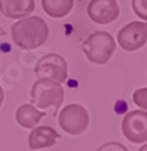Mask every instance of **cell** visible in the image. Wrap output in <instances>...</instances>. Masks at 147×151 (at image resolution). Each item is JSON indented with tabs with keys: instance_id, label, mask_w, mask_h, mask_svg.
Returning a JSON list of instances; mask_svg holds the SVG:
<instances>
[{
	"instance_id": "cell-5",
	"label": "cell",
	"mask_w": 147,
	"mask_h": 151,
	"mask_svg": "<svg viewBox=\"0 0 147 151\" xmlns=\"http://www.w3.org/2000/svg\"><path fill=\"white\" fill-rule=\"evenodd\" d=\"M35 75L38 79H51L63 83L68 78V63L58 53L46 55L36 64Z\"/></svg>"
},
{
	"instance_id": "cell-10",
	"label": "cell",
	"mask_w": 147,
	"mask_h": 151,
	"mask_svg": "<svg viewBox=\"0 0 147 151\" xmlns=\"http://www.w3.org/2000/svg\"><path fill=\"white\" fill-rule=\"evenodd\" d=\"M58 138H60V134L57 133L56 129L48 126H40L31 131L29 134L28 145L31 150H39L53 146Z\"/></svg>"
},
{
	"instance_id": "cell-17",
	"label": "cell",
	"mask_w": 147,
	"mask_h": 151,
	"mask_svg": "<svg viewBox=\"0 0 147 151\" xmlns=\"http://www.w3.org/2000/svg\"><path fill=\"white\" fill-rule=\"evenodd\" d=\"M139 151H147V143H146L143 146H141V147L139 149Z\"/></svg>"
},
{
	"instance_id": "cell-1",
	"label": "cell",
	"mask_w": 147,
	"mask_h": 151,
	"mask_svg": "<svg viewBox=\"0 0 147 151\" xmlns=\"http://www.w3.org/2000/svg\"><path fill=\"white\" fill-rule=\"evenodd\" d=\"M47 23L38 16L24 17L11 28V36L15 44L23 50H34L42 46L48 37Z\"/></svg>"
},
{
	"instance_id": "cell-2",
	"label": "cell",
	"mask_w": 147,
	"mask_h": 151,
	"mask_svg": "<svg viewBox=\"0 0 147 151\" xmlns=\"http://www.w3.org/2000/svg\"><path fill=\"white\" fill-rule=\"evenodd\" d=\"M31 104L40 109L53 106V115L63 103L64 90L60 82L51 79H39L31 87Z\"/></svg>"
},
{
	"instance_id": "cell-7",
	"label": "cell",
	"mask_w": 147,
	"mask_h": 151,
	"mask_svg": "<svg viewBox=\"0 0 147 151\" xmlns=\"http://www.w3.org/2000/svg\"><path fill=\"white\" fill-rule=\"evenodd\" d=\"M118 44L126 51H136L147 41V23L131 22L124 26L117 35Z\"/></svg>"
},
{
	"instance_id": "cell-13",
	"label": "cell",
	"mask_w": 147,
	"mask_h": 151,
	"mask_svg": "<svg viewBox=\"0 0 147 151\" xmlns=\"http://www.w3.org/2000/svg\"><path fill=\"white\" fill-rule=\"evenodd\" d=\"M131 7L139 18L147 22V0H131Z\"/></svg>"
},
{
	"instance_id": "cell-14",
	"label": "cell",
	"mask_w": 147,
	"mask_h": 151,
	"mask_svg": "<svg viewBox=\"0 0 147 151\" xmlns=\"http://www.w3.org/2000/svg\"><path fill=\"white\" fill-rule=\"evenodd\" d=\"M133 102L142 110H147V87L139 88L133 93Z\"/></svg>"
},
{
	"instance_id": "cell-4",
	"label": "cell",
	"mask_w": 147,
	"mask_h": 151,
	"mask_svg": "<svg viewBox=\"0 0 147 151\" xmlns=\"http://www.w3.org/2000/svg\"><path fill=\"white\" fill-rule=\"evenodd\" d=\"M59 126L64 132L71 135H78L86 132L89 124L88 111L80 104H69L59 114Z\"/></svg>"
},
{
	"instance_id": "cell-8",
	"label": "cell",
	"mask_w": 147,
	"mask_h": 151,
	"mask_svg": "<svg viewBox=\"0 0 147 151\" xmlns=\"http://www.w3.org/2000/svg\"><path fill=\"white\" fill-rule=\"evenodd\" d=\"M87 15L98 24H108L119 16V7L116 0H91Z\"/></svg>"
},
{
	"instance_id": "cell-12",
	"label": "cell",
	"mask_w": 147,
	"mask_h": 151,
	"mask_svg": "<svg viewBox=\"0 0 147 151\" xmlns=\"http://www.w3.org/2000/svg\"><path fill=\"white\" fill-rule=\"evenodd\" d=\"M42 9L46 14L52 18H63L68 16L75 0H41Z\"/></svg>"
},
{
	"instance_id": "cell-9",
	"label": "cell",
	"mask_w": 147,
	"mask_h": 151,
	"mask_svg": "<svg viewBox=\"0 0 147 151\" xmlns=\"http://www.w3.org/2000/svg\"><path fill=\"white\" fill-rule=\"evenodd\" d=\"M34 10V0H0V11L7 18L18 19L27 17Z\"/></svg>"
},
{
	"instance_id": "cell-15",
	"label": "cell",
	"mask_w": 147,
	"mask_h": 151,
	"mask_svg": "<svg viewBox=\"0 0 147 151\" xmlns=\"http://www.w3.org/2000/svg\"><path fill=\"white\" fill-rule=\"evenodd\" d=\"M96 151H129L123 144L117 143V142H108L101 145Z\"/></svg>"
},
{
	"instance_id": "cell-3",
	"label": "cell",
	"mask_w": 147,
	"mask_h": 151,
	"mask_svg": "<svg viewBox=\"0 0 147 151\" xmlns=\"http://www.w3.org/2000/svg\"><path fill=\"white\" fill-rule=\"evenodd\" d=\"M82 50L87 58L95 64H105L111 58L116 50L113 36L107 32L92 33L82 45Z\"/></svg>"
},
{
	"instance_id": "cell-16",
	"label": "cell",
	"mask_w": 147,
	"mask_h": 151,
	"mask_svg": "<svg viewBox=\"0 0 147 151\" xmlns=\"http://www.w3.org/2000/svg\"><path fill=\"white\" fill-rule=\"evenodd\" d=\"M3 100H4V91L0 86V108H1V104H3Z\"/></svg>"
},
{
	"instance_id": "cell-6",
	"label": "cell",
	"mask_w": 147,
	"mask_h": 151,
	"mask_svg": "<svg viewBox=\"0 0 147 151\" xmlns=\"http://www.w3.org/2000/svg\"><path fill=\"white\" fill-rule=\"evenodd\" d=\"M123 135L131 143L141 144L147 142V112L134 110L126 114L122 121Z\"/></svg>"
},
{
	"instance_id": "cell-11",
	"label": "cell",
	"mask_w": 147,
	"mask_h": 151,
	"mask_svg": "<svg viewBox=\"0 0 147 151\" xmlns=\"http://www.w3.org/2000/svg\"><path fill=\"white\" fill-rule=\"evenodd\" d=\"M46 112L39 111L33 104H23L16 111V121L23 128H34Z\"/></svg>"
}]
</instances>
